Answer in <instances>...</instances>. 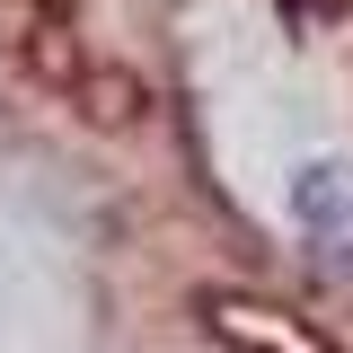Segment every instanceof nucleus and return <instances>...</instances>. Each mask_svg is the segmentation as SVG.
Masks as SVG:
<instances>
[{
    "mask_svg": "<svg viewBox=\"0 0 353 353\" xmlns=\"http://www.w3.org/2000/svg\"><path fill=\"white\" fill-rule=\"evenodd\" d=\"M292 212H301L309 248L336 265V274H353V168H336V159H318V168L292 185Z\"/></svg>",
    "mask_w": 353,
    "mask_h": 353,
    "instance_id": "1",
    "label": "nucleus"
}]
</instances>
